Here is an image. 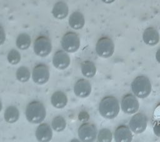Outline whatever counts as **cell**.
Returning <instances> with one entry per match:
<instances>
[{"mask_svg":"<svg viewBox=\"0 0 160 142\" xmlns=\"http://www.w3.org/2000/svg\"><path fill=\"white\" fill-rule=\"evenodd\" d=\"M148 119L145 114L142 113H138L134 114L129 121V127L134 133L139 134L141 133L146 129L147 127Z\"/></svg>","mask_w":160,"mask_h":142,"instance_id":"9","label":"cell"},{"mask_svg":"<svg viewBox=\"0 0 160 142\" xmlns=\"http://www.w3.org/2000/svg\"><path fill=\"white\" fill-rule=\"evenodd\" d=\"M156 59L157 61L160 63V48L158 49V50L156 51Z\"/></svg>","mask_w":160,"mask_h":142,"instance_id":"29","label":"cell"},{"mask_svg":"<svg viewBox=\"0 0 160 142\" xmlns=\"http://www.w3.org/2000/svg\"><path fill=\"white\" fill-rule=\"evenodd\" d=\"M46 115V108L40 101H32L26 108V116L30 123L35 124L40 123L44 119Z\"/></svg>","mask_w":160,"mask_h":142,"instance_id":"2","label":"cell"},{"mask_svg":"<svg viewBox=\"0 0 160 142\" xmlns=\"http://www.w3.org/2000/svg\"><path fill=\"white\" fill-rule=\"evenodd\" d=\"M52 44L50 39L44 36L38 37L34 43V51L39 56H48L51 51Z\"/></svg>","mask_w":160,"mask_h":142,"instance_id":"6","label":"cell"},{"mask_svg":"<svg viewBox=\"0 0 160 142\" xmlns=\"http://www.w3.org/2000/svg\"><path fill=\"white\" fill-rule=\"evenodd\" d=\"M85 24V19L83 14L79 11L72 13L69 18V24L72 29H81Z\"/></svg>","mask_w":160,"mask_h":142,"instance_id":"17","label":"cell"},{"mask_svg":"<svg viewBox=\"0 0 160 142\" xmlns=\"http://www.w3.org/2000/svg\"><path fill=\"white\" fill-rule=\"evenodd\" d=\"M112 133L107 128L101 129L98 134V141L99 142H111L112 140Z\"/></svg>","mask_w":160,"mask_h":142,"instance_id":"24","label":"cell"},{"mask_svg":"<svg viewBox=\"0 0 160 142\" xmlns=\"http://www.w3.org/2000/svg\"><path fill=\"white\" fill-rule=\"evenodd\" d=\"M52 131L50 126L46 123L39 125L36 131V137L37 139L42 142H47L51 139Z\"/></svg>","mask_w":160,"mask_h":142,"instance_id":"13","label":"cell"},{"mask_svg":"<svg viewBox=\"0 0 160 142\" xmlns=\"http://www.w3.org/2000/svg\"><path fill=\"white\" fill-rule=\"evenodd\" d=\"M6 40V34L3 28L0 26V45L2 44Z\"/></svg>","mask_w":160,"mask_h":142,"instance_id":"28","label":"cell"},{"mask_svg":"<svg viewBox=\"0 0 160 142\" xmlns=\"http://www.w3.org/2000/svg\"><path fill=\"white\" fill-rule=\"evenodd\" d=\"M153 131L156 136L160 137V120L156 121L154 123Z\"/></svg>","mask_w":160,"mask_h":142,"instance_id":"27","label":"cell"},{"mask_svg":"<svg viewBox=\"0 0 160 142\" xmlns=\"http://www.w3.org/2000/svg\"><path fill=\"white\" fill-rule=\"evenodd\" d=\"M69 13V9L67 4L63 1L56 3L53 6L52 14L53 16L58 19H63L67 17Z\"/></svg>","mask_w":160,"mask_h":142,"instance_id":"16","label":"cell"},{"mask_svg":"<svg viewBox=\"0 0 160 142\" xmlns=\"http://www.w3.org/2000/svg\"><path fill=\"white\" fill-rule=\"evenodd\" d=\"M104 3H106V4H110V3H113L115 0H102Z\"/></svg>","mask_w":160,"mask_h":142,"instance_id":"30","label":"cell"},{"mask_svg":"<svg viewBox=\"0 0 160 142\" xmlns=\"http://www.w3.org/2000/svg\"><path fill=\"white\" fill-rule=\"evenodd\" d=\"M66 126V122L61 116H56L52 121V127L54 130L58 132L63 131Z\"/></svg>","mask_w":160,"mask_h":142,"instance_id":"22","label":"cell"},{"mask_svg":"<svg viewBox=\"0 0 160 142\" xmlns=\"http://www.w3.org/2000/svg\"><path fill=\"white\" fill-rule=\"evenodd\" d=\"M74 92L78 97L86 98L91 94V85L88 80L80 79L74 85Z\"/></svg>","mask_w":160,"mask_h":142,"instance_id":"12","label":"cell"},{"mask_svg":"<svg viewBox=\"0 0 160 142\" xmlns=\"http://www.w3.org/2000/svg\"><path fill=\"white\" fill-rule=\"evenodd\" d=\"M19 117V112L16 107L14 106H10L6 108L4 114V118L6 122L9 123H15L18 121Z\"/></svg>","mask_w":160,"mask_h":142,"instance_id":"19","label":"cell"},{"mask_svg":"<svg viewBox=\"0 0 160 142\" xmlns=\"http://www.w3.org/2000/svg\"><path fill=\"white\" fill-rule=\"evenodd\" d=\"M78 119L81 121H87L89 119V115L88 112L82 111L79 113L78 115Z\"/></svg>","mask_w":160,"mask_h":142,"instance_id":"26","label":"cell"},{"mask_svg":"<svg viewBox=\"0 0 160 142\" xmlns=\"http://www.w3.org/2000/svg\"><path fill=\"white\" fill-rule=\"evenodd\" d=\"M52 64L54 66L58 69H65L70 64L69 56L64 51H58L54 54Z\"/></svg>","mask_w":160,"mask_h":142,"instance_id":"11","label":"cell"},{"mask_svg":"<svg viewBox=\"0 0 160 142\" xmlns=\"http://www.w3.org/2000/svg\"><path fill=\"white\" fill-rule=\"evenodd\" d=\"M81 72L84 76L90 78H92L96 73V68L91 61H85L81 64Z\"/></svg>","mask_w":160,"mask_h":142,"instance_id":"20","label":"cell"},{"mask_svg":"<svg viewBox=\"0 0 160 142\" xmlns=\"http://www.w3.org/2000/svg\"><path fill=\"white\" fill-rule=\"evenodd\" d=\"M139 108V102L134 95L128 94L123 97L121 101V109L125 113L134 114L138 111Z\"/></svg>","mask_w":160,"mask_h":142,"instance_id":"10","label":"cell"},{"mask_svg":"<svg viewBox=\"0 0 160 142\" xmlns=\"http://www.w3.org/2000/svg\"><path fill=\"white\" fill-rule=\"evenodd\" d=\"M31 43V37L28 34H26V33L20 34L18 36L16 41L17 47L19 49L22 50L28 49L30 46Z\"/></svg>","mask_w":160,"mask_h":142,"instance_id":"21","label":"cell"},{"mask_svg":"<svg viewBox=\"0 0 160 142\" xmlns=\"http://www.w3.org/2000/svg\"><path fill=\"white\" fill-rule=\"evenodd\" d=\"M16 75L17 79L19 81L26 82L29 79L31 73L28 68L25 66H21L18 69Z\"/></svg>","mask_w":160,"mask_h":142,"instance_id":"23","label":"cell"},{"mask_svg":"<svg viewBox=\"0 0 160 142\" xmlns=\"http://www.w3.org/2000/svg\"><path fill=\"white\" fill-rule=\"evenodd\" d=\"M51 102L54 107L61 109L66 106L67 104L68 98L62 91H57L51 96Z\"/></svg>","mask_w":160,"mask_h":142,"instance_id":"18","label":"cell"},{"mask_svg":"<svg viewBox=\"0 0 160 142\" xmlns=\"http://www.w3.org/2000/svg\"><path fill=\"white\" fill-rule=\"evenodd\" d=\"M114 139L118 142H131L132 134L128 126L121 125L116 128L114 132Z\"/></svg>","mask_w":160,"mask_h":142,"instance_id":"14","label":"cell"},{"mask_svg":"<svg viewBox=\"0 0 160 142\" xmlns=\"http://www.w3.org/2000/svg\"><path fill=\"white\" fill-rule=\"evenodd\" d=\"M2 109V103H1V101H0V111H1Z\"/></svg>","mask_w":160,"mask_h":142,"instance_id":"31","label":"cell"},{"mask_svg":"<svg viewBox=\"0 0 160 142\" xmlns=\"http://www.w3.org/2000/svg\"><path fill=\"white\" fill-rule=\"evenodd\" d=\"M151 84L146 76H139L136 77L131 83L132 93L138 98H145L148 97L151 91Z\"/></svg>","mask_w":160,"mask_h":142,"instance_id":"3","label":"cell"},{"mask_svg":"<svg viewBox=\"0 0 160 142\" xmlns=\"http://www.w3.org/2000/svg\"><path fill=\"white\" fill-rule=\"evenodd\" d=\"M32 79L38 84H45L49 78V70L48 66L39 64L36 66L32 71Z\"/></svg>","mask_w":160,"mask_h":142,"instance_id":"8","label":"cell"},{"mask_svg":"<svg viewBox=\"0 0 160 142\" xmlns=\"http://www.w3.org/2000/svg\"><path fill=\"white\" fill-rule=\"evenodd\" d=\"M101 115L106 119H113L119 112V105L118 99L112 96L104 98L99 105Z\"/></svg>","mask_w":160,"mask_h":142,"instance_id":"1","label":"cell"},{"mask_svg":"<svg viewBox=\"0 0 160 142\" xmlns=\"http://www.w3.org/2000/svg\"><path fill=\"white\" fill-rule=\"evenodd\" d=\"M96 51L98 55L102 58L111 57L114 51V44L112 40L108 37L100 38L96 43Z\"/></svg>","mask_w":160,"mask_h":142,"instance_id":"4","label":"cell"},{"mask_svg":"<svg viewBox=\"0 0 160 142\" xmlns=\"http://www.w3.org/2000/svg\"><path fill=\"white\" fill-rule=\"evenodd\" d=\"M78 135L82 141H93L97 136L96 128L92 124L84 123L78 129Z\"/></svg>","mask_w":160,"mask_h":142,"instance_id":"7","label":"cell"},{"mask_svg":"<svg viewBox=\"0 0 160 142\" xmlns=\"http://www.w3.org/2000/svg\"><path fill=\"white\" fill-rule=\"evenodd\" d=\"M62 49L68 53H74L78 50L80 46V39L79 36L74 32L66 33L61 39Z\"/></svg>","mask_w":160,"mask_h":142,"instance_id":"5","label":"cell"},{"mask_svg":"<svg viewBox=\"0 0 160 142\" xmlns=\"http://www.w3.org/2000/svg\"><path fill=\"white\" fill-rule=\"evenodd\" d=\"M144 42L149 46H154L159 41V34L158 31L154 28H146L142 34Z\"/></svg>","mask_w":160,"mask_h":142,"instance_id":"15","label":"cell"},{"mask_svg":"<svg viewBox=\"0 0 160 142\" xmlns=\"http://www.w3.org/2000/svg\"><path fill=\"white\" fill-rule=\"evenodd\" d=\"M8 61L11 64H16L21 60V54L16 49L11 50L8 54Z\"/></svg>","mask_w":160,"mask_h":142,"instance_id":"25","label":"cell"}]
</instances>
